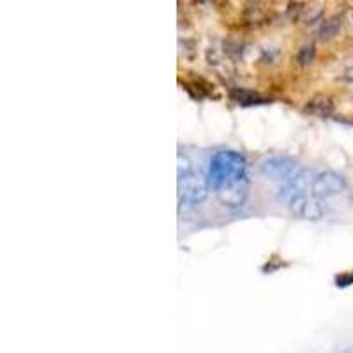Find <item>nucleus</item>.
<instances>
[{"instance_id":"f257e3e1","label":"nucleus","mask_w":353,"mask_h":353,"mask_svg":"<svg viewBox=\"0 0 353 353\" xmlns=\"http://www.w3.org/2000/svg\"><path fill=\"white\" fill-rule=\"evenodd\" d=\"M205 179L210 191H216V194L226 189L249 184L248 161L235 150H219L210 157Z\"/></svg>"},{"instance_id":"f03ea898","label":"nucleus","mask_w":353,"mask_h":353,"mask_svg":"<svg viewBox=\"0 0 353 353\" xmlns=\"http://www.w3.org/2000/svg\"><path fill=\"white\" fill-rule=\"evenodd\" d=\"M179 179H176V185H179V198L181 201L185 203H201V201L207 198L209 194V184H207V179L201 175H198L196 172L189 170L184 173H176Z\"/></svg>"},{"instance_id":"7ed1b4c3","label":"nucleus","mask_w":353,"mask_h":353,"mask_svg":"<svg viewBox=\"0 0 353 353\" xmlns=\"http://www.w3.org/2000/svg\"><path fill=\"white\" fill-rule=\"evenodd\" d=\"M346 189V179L341 173L332 172V170H327V172L316 173L313 179V184H311V194L316 198H332L341 194Z\"/></svg>"},{"instance_id":"20e7f679","label":"nucleus","mask_w":353,"mask_h":353,"mask_svg":"<svg viewBox=\"0 0 353 353\" xmlns=\"http://www.w3.org/2000/svg\"><path fill=\"white\" fill-rule=\"evenodd\" d=\"M297 172V161L290 156H270L260 165V173L269 181L286 182Z\"/></svg>"},{"instance_id":"39448f33","label":"nucleus","mask_w":353,"mask_h":353,"mask_svg":"<svg viewBox=\"0 0 353 353\" xmlns=\"http://www.w3.org/2000/svg\"><path fill=\"white\" fill-rule=\"evenodd\" d=\"M314 175H316V173H314L313 170H309V168L299 170L295 175L290 176L288 181L279 188V191H277V198H279L281 201H285V203H290L293 198L305 194V191L311 189Z\"/></svg>"},{"instance_id":"423d86ee","label":"nucleus","mask_w":353,"mask_h":353,"mask_svg":"<svg viewBox=\"0 0 353 353\" xmlns=\"http://www.w3.org/2000/svg\"><path fill=\"white\" fill-rule=\"evenodd\" d=\"M288 209L292 210L293 216L302 217V219L318 221L327 214V205L321 201V198L307 196V194H301V196L293 198L288 203Z\"/></svg>"},{"instance_id":"0eeeda50","label":"nucleus","mask_w":353,"mask_h":353,"mask_svg":"<svg viewBox=\"0 0 353 353\" xmlns=\"http://www.w3.org/2000/svg\"><path fill=\"white\" fill-rule=\"evenodd\" d=\"M241 94H235V97H237V101L241 103V105L244 106H253V105H260V103H263V97L256 96V94L249 92V90H239Z\"/></svg>"},{"instance_id":"6e6552de","label":"nucleus","mask_w":353,"mask_h":353,"mask_svg":"<svg viewBox=\"0 0 353 353\" xmlns=\"http://www.w3.org/2000/svg\"><path fill=\"white\" fill-rule=\"evenodd\" d=\"M336 285L339 286V288H348V286H352L353 285V270H352V272L337 274Z\"/></svg>"},{"instance_id":"1a4fd4ad","label":"nucleus","mask_w":353,"mask_h":353,"mask_svg":"<svg viewBox=\"0 0 353 353\" xmlns=\"http://www.w3.org/2000/svg\"><path fill=\"white\" fill-rule=\"evenodd\" d=\"M314 55V48H302L301 53H299V61L302 62V64H309V61L313 59Z\"/></svg>"},{"instance_id":"9d476101","label":"nucleus","mask_w":353,"mask_h":353,"mask_svg":"<svg viewBox=\"0 0 353 353\" xmlns=\"http://www.w3.org/2000/svg\"><path fill=\"white\" fill-rule=\"evenodd\" d=\"M339 353H353V350L352 348H345V350H341Z\"/></svg>"},{"instance_id":"9b49d317","label":"nucleus","mask_w":353,"mask_h":353,"mask_svg":"<svg viewBox=\"0 0 353 353\" xmlns=\"http://www.w3.org/2000/svg\"><path fill=\"white\" fill-rule=\"evenodd\" d=\"M350 201H352V203H353V191H352V194H350Z\"/></svg>"}]
</instances>
